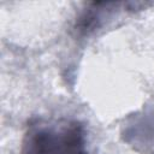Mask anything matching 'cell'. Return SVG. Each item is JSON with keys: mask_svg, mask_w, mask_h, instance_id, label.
Here are the masks:
<instances>
[{"mask_svg": "<svg viewBox=\"0 0 154 154\" xmlns=\"http://www.w3.org/2000/svg\"><path fill=\"white\" fill-rule=\"evenodd\" d=\"M23 154H84L83 135L69 122L42 126L28 134Z\"/></svg>", "mask_w": 154, "mask_h": 154, "instance_id": "1", "label": "cell"}]
</instances>
